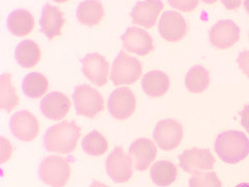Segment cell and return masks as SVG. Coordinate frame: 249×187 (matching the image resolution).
<instances>
[{
    "instance_id": "obj_23",
    "label": "cell",
    "mask_w": 249,
    "mask_h": 187,
    "mask_svg": "<svg viewBox=\"0 0 249 187\" xmlns=\"http://www.w3.org/2000/svg\"><path fill=\"white\" fill-rule=\"evenodd\" d=\"M40 58V47L34 41H23L16 48V59L23 68H33L36 66Z\"/></svg>"
},
{
    "instance_id": "obj_14",
    "label": "cell",
    "mask_w": 249,
    "mask_h": 187,
    "mask_svg": "<svg viewBox=\"0 0 249 187\" xmlns=\"http://www.w3.org/2000/svg\"><path fill=\"white\" fill-rule=\"evenodd\" d=\"M157 149L151 139L139 138L130 146L129 156L137 170H145L155 160Z\"/></svg>"
},
{
    "instance_id": "obj_15",
    "label": "cell",
    "mask_w": 249,
    "mask_h": 187,
    "mask_svg": "<svg viewBox=\"0 0 249 187\" xmlns=\"http://www.w3.org/2000/svg\"><path fill=\"white\" fill-rule=\"evenodd\" d=\"M122 41L124 49L138 56H146L154 48L152 37L138 27H129L122 36Z\"/></svg>"
},
{
    "instance_id": "obj_21",
    "label": "cell",
    "mask_w": 249,
    "mask_h": 187,
    "mask_svg": "<svg viewBox=\"0 0 249 187\" xmlns=\"http://www.w3.org/2000/svg\"><path fill=\"white\" fill-rule=\"evenodd\" d=\"M77 19L80 23L88 26H93L104 17V7L102 3L95 0L83 1L77 9Z\"/></svg>"
},
{
    "instance_id": "obj_10",
    "label": "cell",
    "mask_w": 249,
    "mask_h": 187,
    "mask_svg": "<svg viewBox=\"0 0 249 187\" xmlns=\"http://www.w3.org/2000/svg\"><path fill=\"white\" fill-rule=\"evenodd\" d=\"M209 37L210 42L216 48L227 49L239 41L240 28L235 22L221 20L210 29Z\"/></svg>"
},
{
    "instance_id": "obj_32",
    "label": "cell",
    "mask_w": 249,
    "mask_h": 187,
    "mask_svg": "<svg viewBox=\"0 0 249 187\" xmlns=\"http://www.w3.org/2000/svg\"><path fill=\"white\" fill-rule=\"evenodd\" d=\"M241 124L249 132V104L246 105L241 112Z\"/></svg>"
},
{
    "instance_id": "obj_8",
    "label": "cell",
    "mask_w": 249,
    "mask_h": 187,
    "mask_svg": "<svg viewBox=\"0 0 249 187\" xmlns=\"http://www.w3.org/2000/svg\"><path fill=\"white\" fill-rule=\"evenodd\" d=\"M136 107V98L128 88L116 89L108 99V109L113 118L126 120L133 114Z\"/></svg>"
},
{
    "instance_id": "obj_17",
    "label": "cell",
    "mask_w": 249,
    "mask_h": 187,
    "mask_svg": "<svg viewBox=\"0 0 249 187\" xmlns=\"http://www.w3.org/2000/svg\"><path fill=\"white\" fill-rule=\"evenodd\" d=\"M162 9L163 3L161 1H156V0L139 1L132 10V22L145 28H151L156 24Z\"/></svg>"
},
{
    "instance_id": "obj_9",
    "label": "cell",
    "mask_w": 249,
    "mask_h": 187,
    "mask_svg": "<svg viewBox=\"0 0 249 187\" xmlns=\"http://www.w3.org/2000/svg\"><path fill=\"white\" fill-rule=\"evenodd\" d=\"M106 170L108 176L116 183L129 181L133 174L130 156L121 147H116L106 160Z\"/></svg>"
},
{
    "instance_id": "obj_20",
    "label": "cell",
    "mask_w": 249,
    "mask_h": 187,
    "mask_svg": "<svg viewBox=\"0 0 249 187\" xmlns=\"http://www.w3.org/2000/svg\"><path fill=\"white\" fill-rule=\"evenodd\" d=\"M34 26V16L26 10H16L7 18V27L14 36L25 37L31 33Z\"/></svg>"
},
{
    "instance_id": "obj_24",
    "label": "cell",
    "mask_w": 249,
    "mask_h": 187,
    "mask_svg": "<svg viewBox=\"0 0 249 187\" xmlns=\"http://www.w3.org/2000/svg\"><path fill=\"white\" fill-rule=\"evenodd\" d=\"M210 77L208 70L202 66L192 67L185 78L186 88L190 93L198 94L208 89Z\"/></svg>"
},
{
    "instance_id": "obj_1",
    "label": "cell",
    "mask_w": 249,
    "mask_h": 187,
    "mask_svg": "<svg viewBox=\"0 0 249 187\" xmlns=\"http://www.w3.org/2000/svg\"><path fill=\"white\" fill-rule=\"evenodd\" d=\"M81 133L75 122H61L47 130L44 145L49 152L69 154L76 149Z\"/></svg>"
},
{
    "instance_id": "obj_4",
    "label": "cell",
    "mask_w": 249,
    "mask_h": 187,
    "mask_svg": "<svg viewBox=\"0 0 249 187\" xmlns=\"http://www.w3.org/2000/svg\"><path fill=\"white\" fill-rule=\"evenodd\" d=\"M41 180L52 187H64L71 175L69 161L59 156H49L43 160L40 167Z\"/></svg>"
},
{
    "instance_id": "obj_5",
    "label": "cell",
    "mask_w": 249,
    "mask_h": 187,
    "mask_svg": "<svg viewBox=\"0 0 249 187\" xmlns=\"http://www.w3.org/2000/svg\"><path fill=\"white\" fill-rule=\"evenodd\" d=\"M142 73V62L121 51L112 64L111 80L114 85L132 84L139 79Z\"/></svg>"
},
{
    "instance_id": "obj_19",
    "label": "cell",
    "mask_w": 249,
    "mask_h": 187,
    "mask_svg": "<svg viewBox=\"0 0 249 187\" xmlns=\"http://www.w3.org/2000/svg\"><path fill=\"white\" fill-rule=\"evenodd\" d=\"M169 78L164 73L155 70L146 73L142 80V90L147 96L157 98L166 94L169 89Z\"/></svg>"
},
{
    "instance_id": "obj_35",
    "label": "cell",
    "mask_w": 249,
    "mask_h": 187,
    "mask_svg": "<svg viewBox=\"0 0 249 187\" xmlns=\"http://www.w3.org/2000/svg\"><path fill=\"white\" fill-rule=\"evenodd\" d=\"M236 187H249V183H241V184L237 185Z\"/></svg>"
},
{
    "instance_id": "obj_25",
    "label": "cell",
    "mask_w": 249,
    "mask_h": 187,
    "mask_svg": "<svg viewBox=\"0 0 249 187\" xmlns=\"http://www.w3.org/2000/svg\"><path fill=\"white\" fill-rule=\"evenodd\" d=\"M49 83L47 78L41 73H29L25 76L22 83V89L28 98L36 99L40 98L48 90Z\"/></svg>"
},
{
    "instance_id": "obj_13",
    "label": "cell",
    "mask_w": 249,
    "mask_h": 187,
    "mask_svg": "<svg viewBox=\"0 0 249 187\" xmlns=\"http://www.w3.org/2000/svg\"><path fill=\"white\" fill-rule=\"evenodd\" d=\"M187 31L186 21L181 14L174 11L163 13L159 21L160 36L166 41L178 42L182 40Z\"/></svg>"
},
{
    "instance_id": "obj_34",
    "label": "cell",
    "mask_w": 249,
    "mask_h": 187,
    "mask_svg": "<svg viewBox=\"0 0 249 187\" xmlns=\"http://www.w3.org/2000/svg\"><path fill=\"white\" fill-rule=\"evenodd\" d=\"M244 6L246 11L249 13V0H246V1H244Z\"/></svg>"
},
{
    "instance_id": "obj_27",
    "label": "cell",
    "mask_w": 249,
    "mask_h": 187,
    "mask_svg": "<svg viewBox=\"0 0 249 187\" xmlns=\"http://www.w3.org/2000/svg\"><path fill=\"white\" fill-rule=\"evenodd\" d=\"M83 151L91 156H100L105 154L108 149L106 138L98 131H91L85 135L82 140Z\"/></svg>"
},
{
    "instance_id": "obj_11",
    "label": "cell",
    "mask_w": 249,
    "mask_h": 187,
    "mask_svg": "<svg viewBox=\"0 0 249 187\" xmlns=\"http://www.w3.org/2000/svg\"><path fill=\"white\" fill-rule=\"evenodd\" d=\"M82 71L88 79L97 87H103L108 80L109 64L99 53L88 54L82 60Z\"/></svg>"
},
{
    "instance_id": "obj_31",
    "label": "cell",
    "mask_w": 249,
    "mask_h": 187,
    "mask_svg": "<svg viewBox=\"0 0 249 187\" xmlns=\"http://www.w3.org/2000/svg\"><path fill=\"white\" fill-rule=\"evenodd\" d=\"M1 163H4L6 160H9L12 155V147L11 144L7 142L5 138H1Z\"/></svg>"
},
{
    "instance_id": "obj_30",
    "label": "cell",
    "mask_w": 249,
    "mask_h": 187,
    "mask_svg": "<svg viewBox=\"0 0 249 187\" xmlns=\"http://www.w3.org/2000/svg\"><path fill=\"white\" fill-rule=\"evenodd\" d=\"M169 3L175 9L184 12H190L196 9L198 4V1H169Z\"/></svg>"
},
{
    "instance_id": "obj_6",
    "label": "cell",
    "mask_w": 249,
    "mask_h": 187,
    "mask_svg": "<svg viewBox=\"0 0 249 187\" xmlns=\"http://www.w3.org/2000/svg\"><path fill=\"white\" fill-rule=\"evenodd\" d=\"M183 127L173 119L160 121L154 130V140L162 150L170 151L181 144Z\"/></svg>"
},
{
    "instance_id": "obj_33",
    "label": "cell",
    "mask_w": 249,
    "mask_h": 187,
    "mask_svg": "<svg viewBox=\"0 0 249 187\" xmlns=\"http://www.w3.org/2000/svg\"><path fill=\"white\" fill-rule=\"evenodd\" d=\"M89 187H108L107 185H105V184H103V183H101V182H93Z\"/></svg>"
},
{
    "instance_id": "obj_26",
    "label": "cell",
    "mask_w": 249,
    "mask_h": 187,
    "mask_svg": "<svg viewBox=\"0 0 249 187\" xmlns=\"http://www.w3.org/2000/svg\"><path fill=\"white\" fill-rule=\"evenodd\" d=\"M18 103L19 98L12 84V75L2 74L0 77V107L10 112Z\"/></svg>"
},
{
    "instance_id": "obj_7",
    "label": "cell",
    "mask_w": 249,
    "mask_h": 187,
    "mask_svg": "<svg viewBox=\"0 0 249 187\" xmlns=\"http://www.w3.org/2000/svg\"><path fill=\"white\" fill-rule=\"evenodd\" d=\"M180 167L189 174H197L204 170H211L214 167V156L209 149H193L186 150L178 156Z\"/></svg>"
},
{
    "instance_id": "obj_12",
    "label": "cell",
    "mask_w": 249,
    "mask_h": 187,
    "mask_svg": "<svg viewBox=\"0 0 249 187\" xmlns=\"http://www.w3.org/2000/svg\"><path fill=\"white\" fill-rule=\"evenodd\" d=\"M10 126L13 134L23 142H30L38 134L37 119L28 111L16 112L11 118Z\"/></svg>"
},
{
    "instance_id": "obj_3",
    "label": "cell",
    "mask_w": 249,
    "mask_h": 187,
    "mask_svg": "<svg viewBox=\"0 0 249 187\" xmlns=\"http://www.w3.org/2000/svg\"><path fill=\"white\" fill-rule=\"evenodd\" d=\"M73 100L78 114L95 118L103 111L104 99L102 95L89 84H81L75 88Z\"/></svg>"
},
{
    "instance_id": "obj_16",
    "label": "cell",
    "mask_w": 249,
    "mask_h": 187,
    "mask_svg": "<svg viewBox=\"0 0 249 187\" xmlns=\"http://www.w3.org/2000/svg\"><path fill=\"white\" fill-rule=\"evenodd\" d=\"M71 108V101L65 94L52 92L48 94L41 102L43 114L50 120L59 121L64 119Z\"/></svg>"
},
{
    "instance_id": "obj_28",
    "label": "cell",
    "mask_w": 249,
    "mask_h": 187,
    "mask_svg": "<svg viewBox=\"0 0 249 187\" xmlns=\"http://www.w3.org/2000/svg\"><path fill=\"white\" fill-rule=\"evenodd\" d=\"M189 187H221V182L213 171H201L190 178Z\"/></svg>"
},
{
    "instance_id": "obj_22",
    "label": "cell",
    "mask_w": 249,
    "mask_h": 187,
    "mask_svg": "<svg viewBox=\"0 0 249 187\" xmlns=\"http://www.w3.org/2000/svg\"><path fill=\"white\" fill-rule=\"evenodd\" d=\"M178 175L177 167L168 160H160L155 162L151 168V177L154 183L161 187L173 184Z\"/></svg>"
},
{
    "instance_id": "obj_18",
    "label": "cell",
    "mask_w": 249,
    "mask_h": 187,
    "mask_svg": "<svg viewBox=\"0 0 249 187\" xmlns=\"http://www.w3.org/2000/svg\"><path fill=\"white\" fill-rule=\"evenodd\" d=\"M64 16L58 10V7L48 3L44 5L40 25L43 34L49 40H52V38L61 34V28L64 26Z\"/></svg>"
},
{
    "instance_id": "obj_29",
    "label": "cell",
    "mask_w": 249,
    "mask_h": 187,
    "mask_svg": "<svg viewBox=\"0 0 249 187\" xmlns=\"http://www.w3.org/2000/svg\"><path fill=\"white\" fill-rule=\"evenodd\" d=\"M237 62H238L240 69L243 71V73L247 77H249V50H245L243 52H241L238 56Z\"/></svg>"
},
{
    "instance_id": "obj_2",
    "label": "cell",
    "mask_w": 249,
    "mask_h": 187,
    "mask_svg": "<svg viewBox=\"0 0 249 187\" xmlns=\"http://www.w3.org/2000/svg\"><path fill=\"white\" fill-rule=\"evenodd\" d=\"M215 151L219 158L227 163H238L249 154V139L240 131H225L216 137Z\"/></svg>"
}]
</instances>
